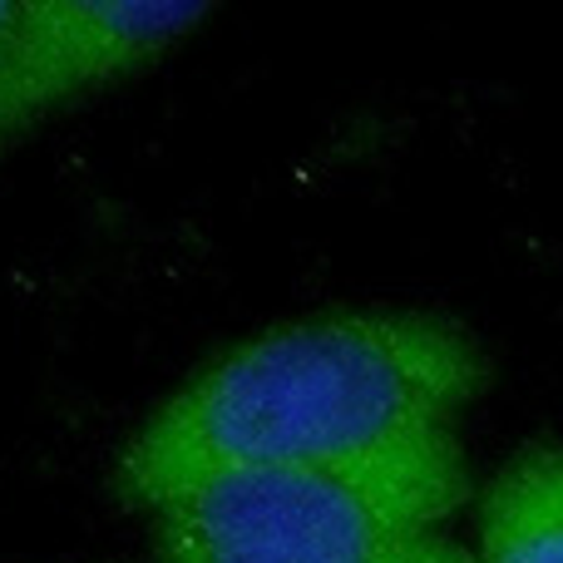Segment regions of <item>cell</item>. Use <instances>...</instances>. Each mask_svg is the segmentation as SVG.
Instances as JSON below:
<instances>
[{"mask_svg": "<svg viewBox=\"0 0 563 563\" xmlns=\"http://www.w3.org/2000/svg\"><path fill=\"white\" fill-rule=\"evenodd\" d=\"M400 563H475L465 554V549H455V544H445L440 534H420L416 544L400 554Z\"/></svg>", "mask_w": 563, "mask_h": 563, "instance_id": "5", "label": "cell"}, {"mask_svg": "<svg viewBox=\"0 0 563 563\" xmlns=\"http://www.w3.org/2000/svg\"><path fill=\"white\" fill-rule=\"evenodd\" d=\"M15 20H20V0H0V49H5V40H10V30H15Z\"/></svg>", "mask_w": 563, "mask_h": 563, "instance_id": "6", "label": "cell"}, {"mask_svg": "<svg viewBox=\"0 0 563 563\" xmlns=\"http://www.w3.org/2000/svg\"><path fill=\"white\" fill-rule=\"evenodd\" d=\"M465 499L455 430L346 465L213 475L154 509L158 563H400Z\"/></svg>", "mask_w": 563, "mask_h": 563, "instance_id": "2", "label": "cell"}, {"mask_svg": "<svg viewBox=\"0 0 563 563\" xmlns=\"http://www.w3.org/2000/svg\"><path fill=\"white\" fill-rule=\"evenodd\" d=\"M475 563H563V450L515 455L479 505Z\"/></svg>", "mask_w": 563, "mask_h": 563, "instance_id": "4", "label": "cell"}, {"mask_svg": "<svg viewBox=\"0 0 563 563\" xmlns=\"http://www.w3.org/2000/svg\"><path fill=\"white\" fill-rule=\"evenodd\" d=\"M203 20L208 5L194 0H20L0 49V154L59 104L144 69Z\"/></svg>", "mask_w": 563, "mask_h": 563, "instance_id": "3", "label": "cell"}, {"mask_svg": "<svg viewBox=\"0 0 563 563\" xmlns=\"http://www.w3.org/2000/svg\"><path fill=\"white\" fill-rule=\"evenodd\" d=\"M489 361L435 311H331L287 321L203 366L139 426L114 495L154 515L233 470L346 465L455 430Z\"/></svg>", "mask_w": 563, "mask_h": 563, "instance_id": "1", "label": "cell"}]
</instances>
